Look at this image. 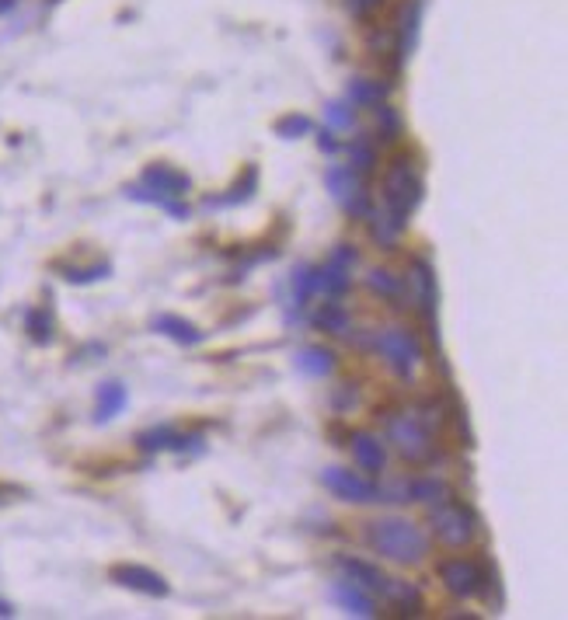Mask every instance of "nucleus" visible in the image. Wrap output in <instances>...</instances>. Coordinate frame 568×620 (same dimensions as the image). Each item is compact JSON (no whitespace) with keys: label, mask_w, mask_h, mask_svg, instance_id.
<instances>
[{"label":"nucleus","mask_w":568,"mask_h":620,"mask_svg":"<svg viewBox=\"0 0 568 620\" xmlns=\"http://www.w3.org/2000/svg\"><path fill=\"white\" fill-rule=\"evenodd\" d=\"M366 544L394 565H418L429 554V537L422 534V527H415L411 519H402V516L366 523Z\"/></svg>","instance_id":"obj_1"},{"label":"nucleus","mask_w":568,"mask_h":620,"mask_svg":"<svg viewBox=\"0 0 568 620\" xmlns=\"http://www.w3.org/2000/svg\"><path fill=\"white\" fill-rule=\"evenodd\" d=\"M422 196H426V185H422L418 171L408 165V157H398L394 165L387 167V174H384V203H387V213L405 223L408 216L418 209Z\"/></svg>","instance_id":"obj_2"},{"label":"nucleus","mask_w":568,"mask_h":620,"mask_svg":"<svg viewBox=\"0 0 568 620\" xmlns=\"http://www.w3.org/2000/svg\"><path fill=\"white\" fill-rule=\"evenodd\" d=\"M429 527L440 544L447 547H467L471 540L478 537V516L467 502H453V498H443L433 505L429 512Z\"/></svg>","instance_id":"obj_3"},{"label":"nucleus","mask_w":568,"mask_h":620,"mask_svg":"<svg viewBox=\"0 0 568 620\" xmlns=\"http://www.w3.org/2000/svg\"><path fill=\"white\" fill-rule=\"evenodd\" d=\"M387 439L408 463H433L436 460V443L433 432L418 422L415 412H398L387 418Z\"/></svg>","instance_id":"obj_4"},{"label":"nucleus","mask_w":568,"mask_h":620,"mask_svg":"<svg viewBox=\"0 0 568 620\" xmlns=\"http://www.w3.org/2000/svg\"><path fill=\"white\" fill-rule=\"evenodd\" d=\"M373 349L384 356V363L398 376H411L415 366L422 363V342L418 334L408 328H387V331H377L373 334Z\"/></svg>","instance_id":"obj_5"},{"label":"nucleus","mask_w":568,"mask_h":620,"mask_svg":"<svg viewBox=\"0 0 568 620\" xmlns=\"http://www.w3.org/2000/svg\"><path fill=\"white\" fill-rule=\"evenodd\" d=\"M325 189L331 192V199L338 206L345 209L353 220H366L369 213V196H366V185H363V174H356L353 167L345 165H331L325 171Z\"/></svg>","instance_id":"obj_6"},{"label":"nucleus","mask_w":568,"mask_h":620,"mask_svg":"<svg viewBox=\"0 0 568 620\" xmlns=\"http://www.w3.org/2000/svg\"><path fill=\"white\" fill-rule=\"evenodd\" d=\"M402 283H405L411 307L422 314V321L433 328V338H436V272H433V265L426 258H415Z\"/></svg>","instance_id":"obj_7"},{"label":"nucleus","mask_w":568,"mask_h":620,"mask_svg":"<svg viewBox=\"0 0 568 620\" xmlns=\"http://www.w3.org/2000/svg\"><path fill=\"white\" fill-rule=\"evenodd\" d=\"M440 582H443V589H447L450 596H457V600H475V596H482L488 585V576L485 568L478 565V561H471V558H450L440 565Z\"/></svg>","instance_id":"obj_8"},{"label":"nucleus","mask_w":568,"mask_h":620,"mask_svg":"<svg viewBox=\"0 0 568 620\" xmlns=\"http://www.w3.org/2000/svg\"><path fill=\"white\" fill-rule=\"evenodd\" d=\"M321 485L331 495H338L342 502H356V505H373L380 502V488L373 481H366L360 474L345 471V467H325L321 471Z\"/></svg>","instance_id":"obj_9"},{"label":"nucleus","mask_w":568,"mask_h":620,"mask_svg":"<svg viewBox=\"0 0 568 620\" xmlns=\"http://www.w3.org/2000/svg\"><path fill=\"white\" fill-rule=\"evenodd\" d=\"M109 579L122 585V589H133V592H143V596H158L164 600L171 592V585L164 579L161 572L147 568V565H133V561H122V565H112L109 568Z\"/></svg>","instance_id":"obj_10"},{"label":"nucleus","mask_w":568,"mask_h":620,"mask_svg":"<svg viewBox=\"0 0 568 620\" xmlns=\"http://www.w3.org/2000/svg\"><path fill=\"white\" fill-rule=\"evenodd\" d=\"M203 439L199 436H185L171 425H158V429H147L136 436V447L143 454H185V450H203L199 447Z\"/></svg>","instance_id":"obj_11"},{"label":"nucleus","mask_w":568,"mask_h":620,"mask_svg":"<svg viewBox=\"0 0 568 620\" xmlns=\"http://www.w3.org/2000/svg\"><path fill=\"white\" fill-rule=\"evenodd\" d=\"M422 11H426V0H408L405 7H402L398 28H394V45H391V52H394V67H398V70L405 67V60L411 56V49H415V42H418Z\"/></svg>","instance_id":"obj_12"},{"label":"nucleus","mask_w":568,"mask_h":620,"mask_svg":"<svg viewBox=\"0 0 568 620\" xmlns=\"http://www.w3.org/2000/svg\"><path fill=\"white\" fill-rule=\"evenodd\" d=\"M140 185H147V189H154V192H164V196H171V199H182V196L192 189V178H189L185 171H178V167L158 161V165L143 167Z\"/></svg>","instance_id":"obj_13"},{"label":"nucleus","mask_w":568,"mask_h":620,"mask_svg":"<svg viewBox=\"0 0 568 620\" xmlns=\"http://www.w3.org/2000/svg\"><path fill=\"white\" fill-rule=\"evenodd\" d=\"M331 600H335L349 617H363V620L377 617L373 596H369L366 589H360V585H353V582H335V585H331Z\"/></svg>","instance_id":"obj_14"},{"label":"nucleus","mask_w":568,"mask_h":620,"mask_svg":"<svg viewBox=\"0 0 568 620\" xmlns=\"http://www.w3.org/2000/svg\"><path fill=\"white\" fill-rule=\"evenodd\" d=\"M335 568L345 576V582L360 585V589H366V592H380L384 582H387V576H384L377 565L363 561V558H349V554H342V558H335Z\"/></svg>","instance_id":"obj_15"},{"label":"nucleus","mask_w":568,"mask_h":620,"mask_svg":"<svg viewBox=\"0 0 568 620\" xmlns=\"http://www.w3.org/2000/svg\"><path fill=\"white\" fill-rule=\"evenodd\" d=\"M349 450L366 474H380L387 467V450L373 432H349Z\"/></svg>","instance_id":"obj_16"},{"label":"nucleus","mask_w":568,"mask_h":620,"mask_svg":"<svg viewBox=\"0 0 568 620\" xmlns=\"http://www.w3.org/2000/svg\"><path fill=\"white\" fill-rule=\"evenodd\" d=\"M154 331L164 334V338H171V342H178V345H185V349L203 345L206 342V331H199L192 321H185V318H178V314H158V318H154Z\"/></svg>","instance_id":"obj_17"},{"label":"nucleus","mask_w":568,"mask_h":620,"mask_svg":"<svg viewBox=\"0 0 568 620\" xmlns=\"http://www.w3.org/2000/svg\"><path fill=\"white\" fill-rule=\"evenodd\" d=\"M380 592H384V600H387L394 610H402L405 617H418V614H422V607H426V600H422L418 585H411V582L387 579Z\"/></svg>","instance_id":"obj_18"},{"label":"nucleus","mask_w":568,"mask_h":620,"mask_svg":"<svg viewBox=\"0 0 568 620\" xmlns=\"http://www.w3.org/2000/svg\"><path fill=\"white\" fill-rule=\"evenodd\" d=\"M255 189H258V167L255 165H247L244 167V178H238L223 196H209L203 206L206 209H227V206H241V203H247L251 196H255Z\"/></svg>","instance_id":"obj_19"},{"label":"nucleus","mask_w":568,"mask_h":620,"mask_svg":"<svg viewBox=\"0 0 568 620\" xmlns=\"http://www.w3.org/2000/svg\"><path fill=\"white\" fill-rule=\"evenodd\" d=\"M293 366L304 373V376H331L335 366H338V359H335V352L325 349V345H307V349H300L296 352V359H293Z\"/></svg>","instance_id":"obj_20"},{"label":"nucleus","mask_w":568,"mask_h":620,"mask_svg":"<svg viewBox=\"0 0 568 620\" xmlns=\"http://www.w3.org/2000/svg\"><path fill=\"white\" fill-rule=\"evenodd\" d=\"M126 199L143 203V206H158V209H164L167 216H174V220H189V213H192L185 203H178V199H171V196H164V192H154V189H147V185H126Z\"/></svg>","instance_id":"obj_21"},{"label":"nucleus","mask_w":568,"mask_h":620,"mask_svg":"<svg viewBox=\"0 0 568 620\" xmlns=\"http://www.w3.org/2000/svg\"><path fill=\"white\" fill-rule=\"evenodd\" d=\"M387 94H391V84L369 81V77H356L345 87V101H353L356 109H377L380 101H387Z\"/></svg>","instance_id":"obj_22"},{"label":"nucleus","mask_w":568,"mask_h":620,"mask_svg":"<svg viewBox=\"0 0 568 620\" xmlns=\"http://www.w3.org/2000/svg\"><path fill=\"white\" fill-rule=\"evenodd\" d=\"M366 223H369V238H373L380 248H394L398 238H402V230H405V223H402L398 216H391L387 209H384V213H380V209H369V213H366Z\"/></svg>","instance_id":"obj_23"},{"label":"nucleus","mask_w":568,"mask_h":620,"mask_svg":"<svg viewBox=\"0 0 568 620\" xmlns=\"http://www.w3.org/2000/svg\"><path fill=\"white\" fill-rule=\"evenodd\" d=\"M129 401V391L122 387L119 380H109L98 387V408H94V422H112L116 415H122Z\"/></svg>","instance_id":"obj_24"},{"label":"nucleus","mask_w":568,"mask_h":620,"mask_svg":"<svg viewBox=\"0 0 568 620\" xmlns=\"http://www.w3.org/2000/svg\"><path fill=\"white\" fill-rule=\"evenodd\" d=\"M349 286H353V276H349V269H342V265H331V262H328L325 269L314 272V293H325V296H345Z\"/></svg>","instance_id":"obj_25"},{"label":"nucleus","mask_w":568,"mask_h":620,"mask_svg":"<svg viewBox=\"0 0 568 620\" xmlns=\"http://www.w3.org/2000/svg\"><path fill=\"white\" fill-rule=\"evenodd\" d=\"M314 265H296L293 269V276H289V300H286V307H296V310H304V303L314 296Z\"/></svg>","instance_id":"obj_26"},{"label":"nucleus","mask_w":568,"mask_h":620,"mask_svg":"<svg viewBox=\"0 0 568 620\" xmlns=\"http://www.w3.org/2000/svg\"><path fill=\"white\" fill-rule=\"evenodd\" d=\"M408 498L411 502H426V505H436V502H443L450 498V485L443 478H408Z\"/></svg>","instance_id":"obj_27"},{"label":"nucleus","mask_w":568,"mask_h":620,"mask_svg":"<svg viewBox=\"0 0 568 620\" xmlns=\"http://www.w3.org/2000/svg\"><path fill=\"white\" fill-rule=\"evenodd\" d=\"M56 269L74 286H87V283H98V279H109L112 276V265L109 262H94V265H56Z\"/></svg>","instance_id":"obj_28"},{"label":"nucleus","mask_w":568,"mask_h":620,"mask_svg":"<svg viewBox=\"0 0 568 620\" xmlns=\"http://www.w3.org/2000/svg\"><path fill=\"white\" fill-rule=\"evenodd\" d=\"M25 331H28V338H32V342L49 345V342H53V334H56L53 314H49L45 307H32V310H25Z\"/></svg>","instance_id":"obj_29"},{"label":"nucleus","mask_w":568,"mask_h":620,"mask_svg":"<svg viewBox=\"0 0 568 620\" xmlns=\"http://www.w3.org/2000/svg\"><path fill=\"white\" fill-rule=\"evenodd\" d=\"M366 286L377 293V296H384V300H402V296H405L402 276H394V272H387V269H373V272L366 276Z\"/></svg>","instance_id":"obj_30"},{"label":"nucleus","mask_w":568,"mask_h":620,"mask_svg":"<svg viewBox=\"0 0 568 620\" xmlns=\"http://www.w3.org/2000/svg\"><path fill=\"white\" fill-rule=\"evenodd\" d=\"M325 123L328 129H338V133H353L360 123V112L353 101H328L325 105Z\"/></svg>","instance_id":"obj_31"},{"label":"nucleus","mask_w":568,"mask_h":620,"mask_svg":"<svg viewBox=\"0 0 568 620\" xmlns=\"http://www.w3.org/2000/svg\"><path fill=\"white\" fill-rule=\"evenodd\" d=\"M314 325L321 331H328V334H349V328H353L349 314H345L338 303H325V307L314 314Z\"/></svg>","instance_id":"obj_32"},{"label":"nucleus","mask_w":568,"mask_h":620,"mask_svg":"<svg viewBox=\"0 0 568 620\" xmlns=\"http://www.w3.org/2000/svg\"><path fill=\"white\" fill-rule=\"evenodd\" d=\"M349 161H353V171L356 174H373V167H377V147L360 136V140H353L349 143Z\"/></svg>","instance_id":"obj_33"},{"label":"nucleus","mask_w":568,"mask_h":620,"mask_svg":"<svg viewBox=\"0 0 568 620\" xmlns=\"http://www.w3.org/2000/svg\"><path fill=\"white\" fill-rule=\"evenodd\" d=\"M377 133H380L384 143H394V140L402 136V116H398V109H391L387 101L377 105Z\"/></svg>","instance_id":"obj_34"},{"label":"nucleus","mask_w":568,"mask_h":620,"mask_svg":"<svg viewBox=\"0 0 568 620\" xmlns=\"http://www.w3.org/2000/svg\"><path fill=\"white\" fill-rule=\"evenodd\" d=\"M314 133V123L311 116H300V112H289L276 123V136L280 140H300V136H311Z\"/></svg>","instance_id":"obj_35"},{"label":"nucleus","mask_w":568,"mask_h":620,"mask_svg":"<svg viewBox=\"0 0 568 620\" xmlns=\"http://www.w3.org/2000/svg\"><path fill=\"white\" fill-rule=\"evenodd\" d=\"M328 262H331V265H342V269H349V272H353V265L360 262V251L353 248V245H335Z\"/></svg>","instance_id":"obj_36"},{"label":"nucleus","mask_w":568,"mask_h":620,"mask_svg":"<svg viewBox=\"0 0 568 620\" xmlns=\"http://www.w3.org/2000/svg\"><path fill=\"white\" fill-rule=\"evenodd\" d=\"M345 7L353 18H369L377 7H384V0H345Z\"/></svg>","instance_id":"obj_37"},{"label":"nucleus","mask_w":568,"mask_h":620,"mask_svg":"<svg viewBox=\"0 0 568 620\" xmlns=\"http://www.w3.org/2000/svg\"><path fill=\"white\" fill-rule=\"evenodd\" d=\"M318 147H321V154H338V150H342V143L335 140L331 129H321V133H318Z\"/></svg>","instance_id":"obj_38"},{"label":"nucleus","mask_w":568,"mask_h":620,"mask_svg":"<svg viewBox=\"0 0 568 620\" xmlns=\"http://www.w3.org/2000/svg\"><path fill=\"white\" fill-rule=\"evenodd\" d=\"M0 617H14V607H11V603H4V600H0Z\"/></svg>","instance_id":"obj_39"},{"label":"nucleus","mask_w":568,"mask_h":620,"mask_svg":"<svg viewBox=\"0 0 568 620\" xmlns=\"http://www.w3.org/2000/svg\"><path fill=\"white\" fill-rule=\"evenodd\" d=\"M14 4H18V0H0V14H7V11L14 7Z\"/></svg>","instance_id":"obj_40"}]
</instances>
